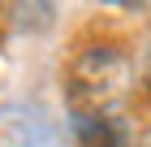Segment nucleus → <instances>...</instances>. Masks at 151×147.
Returning <instances> with one entry per match:
<instances>
[{
    "mask_svg": "<svg viewBox=\"0 0 151 147\" xmlns=\"http://www.w3.org/2000/svg\"><path fill=\"white\" fill-rule=\"evenodd\" d=\"M134 91V61L121 43L95 39V43L73 48L65 61V100L69 117H99V113H121L125 95Z\"/></svg>",
    "mask_w": 151,
    "mask_h": 147,
    "instance_id": "obj_1",
    "label": "nucleus"
},
{
    "mask_svg": "<svg viewBox=\"0 0 151 147\" xmlns=\"http://www.w3.org/2000/svg\"><path fill=\"white\" fill-rule=\"evenodd\" d=\"M52 143V121L39 108L9 104L0 108V147H47Z\"/></svg>",
    "mask_w": 151,
    "mask_h": 147,
    "instance_id": "obj_2",
    "label": "nucleus"
},
{
    "mask_svg": "<svg viewBox=\"0 0 151 147\" xmlns=\"http://www.w3.org/2000/svg\"><path fill=\"white\" fill-rule=\"evenodd\" d=\"M73 143L78 147H129L134 143V125L125 113H99V117H69Z\"/></svg>",
    "mask_w": 151,
    "mask_h": 147,
    "instance_id": "obj_3",
    "label": "nucleus"
},
{
    "mask_svg": "<svg viewBox=\"0 0 151 147\" xmlns=\"http://www.w3.org/2000/svg\"><path fill=\"white\" fill-rule=\"evenodd\" d=\"M138 91H142V95L151 100V52L138 61Z\"/></svg>",
    "mask_w": 151,
    "mask_h": 147,
    "instance_id": "obj_4",
    "label": "nucleus"
}]
</instances>
